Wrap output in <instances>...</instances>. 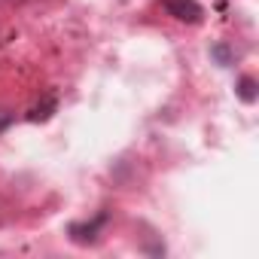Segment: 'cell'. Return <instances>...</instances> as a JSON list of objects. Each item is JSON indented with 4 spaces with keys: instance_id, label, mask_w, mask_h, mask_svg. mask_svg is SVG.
Masks as SVG:
<instances>
[{
    "instance_id": "1",
    "label": "cell",
    "mask_w": 259,
    "mask_h": 259,
    "mask_svg": "<svg viewBox=\"0 0 259 259\" xmlns=\"http://www.w3.org/2000/svg\"><path fill=\"white\" fill-rule=\"evenodd\" d=\"M162 10L177 19V22H186V25H198L204 19V10L198 0H162Z\"/></svg>"
},
{
    "instance_id": "2",
    "label": "cell",
    "mask_w": 259,
    "mask_h": 259,
    "mask_svg": "<svg viewBox=\"0 0 259 259\" xmlns=\"http://www.w3.org/2000/svg\"><path fill=\"white\" fill-rule=\"evenodd\" d=\"M235 95H238L244 104H256V98H259V82H256V76H241V79L235 82Z\"/></svg>"
},
{
    "instance_id": "3",
    "label": "cell",
    "mask_w": 259,
    "mask_h": 259,
    "mask_svg": "<svg viewBox=\"0 0 259 259\" xmlns=\"http://www.w3.org/2000/svg\"><path fill=\"white\" fill-rule=\"evenodd\" d=\"M210 55H213L223 67H229V64H232V58H229V49H226V46H213V49H210Z\"/></svg>"
}]
</instances>
